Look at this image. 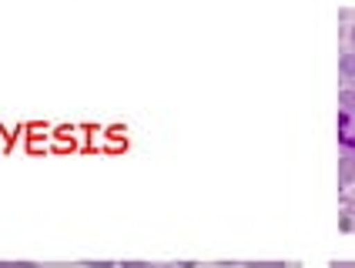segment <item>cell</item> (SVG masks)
Listing matches in <instances>:
<instances>
[{
	"label": "cell",
	"mask_w": 355,
	"mask_h": 268,
	"mask_svg": "<svg viewBox=\"0 0 355 268\" xmlns=\"http://www.w3.org/2000/svg\"><path fill=\"white\" fill-rule=\"evenodd\" d=\"M338 108H355V81H345L338 91Z\"/></svg>",
	"instance_id": "obj_4"
},
{
	"label": "cell",
	"mask_w": 355,
	"mask_h": 268,
	"mask_svg": "<svg viewBox=\"0 0 355 268\" xmlns=\"http://www.w3.org/2000/svg\"><path fill=\"white\" fill-rule=\"evenodd\" d=\"M338 228H342V231H352L355 228V218H352V215H338Z\"/></svg>",
	"instance_id": "obj_5"
},
{
	"label": "cell",
	"mask_w": 355,
	"mask_h": 268,
	"mask_svg": "<svg viewBox=\"0 0 355 268\" xmlns=\"http://www.w3.org/2000/svg\"><path fill=\"white\" fill-rule=\"evenodd\" d=\"M349 37H352V51H355V27H352V31H349Z\"/></svg>",
	"instance_id": "obj_12"
},
{
	"label": "cell",
	"mask_w": 355,
	"mask_h": 268,
	"mask_svg": "<svg viewBox=\"0 0 355 268\" xmlns=\"http://www.w3.org/2000/svg\"><path fill=\"white\" fill-rule=\"evenodd\" d=\"M332 268H355V262H332Z\"/></svg>",
	"instance_id": "obj_9"
},
{
	"label": "cell",
	"mask_w": 355,
	"mask_h": 268,
	"mask_svg": "<svg viewBox=\"0 0 355 268\" xmlns=\"http://www.w3.org/2000/svg\"><path fill=\"white\" fill-rule=\"evenodd\" d=\"M338 74H342V81H355V51L338 58Z\"/></svg>",
	"instance_id": "obj_3"
},
{
	"label": "cell",
	"mask_w": 355,
	"mask_h": 268,
	"mask_svg": "<svg viewBox=\"0 0 355 268\" xmlns=\"http://www.w3.org/2000/svg\"><path fill=\"white\" fill-rule=\"evenodd\" d=\"M87 268H111V262H87Z\"/></svg>",
	"instance_id": "obj_8"
},
{
	"label": "cell",
	"mask_w": 355,
	"mask_h": 268,
	"mask_svg": "<svg viewBox=\"0 0 355 268\" xmlns=\"http://www.w3.org/2000/svg\"><path fill=\"white\" fill-rule=\"evenodd\" d=\"M248 268H285V262H248Z\"/></svg>",
	"instance_id": "obj_6"
},
{
	"label": "cell",
	"mask_w": 355,
	"mask_h": 268,
	"mask_svg": "<svg viewBox=\"0 0 355 268\" xmlns=\"http://www.w3.org/2000/svg\"><path fill=\"white\" fill-rule=\"evenodd\" d=\"M124 268H144L141 262H124Z\"/></svg>",
	"instance_id": "obj_10"
},
{
	"label": "cell",
	"mask_w": 355,
	"mask_h": 268,
	"mask_svg": "<svg viewBox=\"0 0 355 268\" xmlns=\"http://www.w3.org/2000/svg\"><path fill=\"white\" fill-rule=\"evenodd\" d=\"M355 185V154H342L338 158V188H352Z\"/></svg>",
	"instance_id": "obj_2"
},
{
	"label": "cell",
	"mask_w": 355,
	"mask_h": 268,
	"mask_svg": "<svg viewBox=\"0 0 355 268\" xmlns=\"http://www.w3.org/2000/svg\"><path fill=\"white\" fill-rule=\"evenodd\" d=\"M342 205H345V215L355 218V198H342Z\"/></svg>",
	"instance_id": "obj_7"
},
{
	"label": "cell",
	"mask_w": 355,
	"mask_h": 268,
	"mask_svg": "<svg viewBox=\"0 0 355 268\" xmlns=\"http://www.w3.org/2000/svg\"><path fill=\"white\" fill-rule=\"evenodd\" d=\"M14 268H40V265H31V262H20V265H14Z\"/></svg>",
	"instance_id": "obj_11"
},
{
	"label": "cell",
	"mask_w": 355,
	"mask_h": 268,
	"mask_svg": "<svg viewBox=\"0 0 355 268\" xmlns=\"http://www.w3.org/2000/svg\"><path fill=\"white\" fill-rule=\"evenodd\" d=\"M144 268H171V265H144Z\"/></svg>",
	"instance_id": "obj_13"
},
{
	"label": "cell",
	"mask_w": 355,
	"mask_h": 268,
	"mask_svg": "<svg viewBox=\"0 0 355 268\" xmlns=\"http://www.w3.org/2000/svg\"><path fill=\"white\" fill-rule=\"evenodd\" d=\"M336 131H338V148L355 154V108H342L338 111Z\"/></svg>",
	"instance_id": "obj_1"
}]
</instances>
